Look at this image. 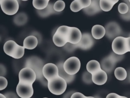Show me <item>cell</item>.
Here are the masks:
<instances>
[{"instance_id":"cell-1","label":"cell","mask_w":130,"mask_h":98,"mask_svg":"<svg viewBox=\"0 0 130 98\" xmlns=\"http://www.w3.org/2000/svg\"><path fill=\"white\" fill-rule=\"evenodd\" d=\"M44 65V61L37 56H31L28 58L25 63V67H29L33 69L36 74L37 80L41 82H45L44 81V77L43 74Z\"/></svg>"},{"instance_id":"cell-2","label":"cell","mask_w":130,"mask_h":98,"mask_svg":"<svg viewBox=\"0 0 130 98\" xmlns=\"http://www.w3.org/2000/svg\"><path fill=\"white\" fill-rule=\"evenodd\" d=\"M48 88L55 95H61L64 92L67 86V83L64 79L59 76L48 81Z\"/></svg>"},{"instance_id":"cell-3","label":"cell","mask_w":130,"mask_h":98,"mask_svg":"<svg viewBox=\"0 0 130 98\" xmlns=\"http://www.w3.org/2000/svg\"><path fill=\"white\" fill-rule=\"evenodd\" d=\"M112 48L113 52L118 55H124L128 52L126 37L119 36L114 39Z\"/></svg>"},{"instance_id":"cell-4","label":"cell","mask_w":130,"mask_h":98,"mask_svg":"<svg viewBox=\"0 0 130 98\" xmlns=\"http://www.w3.org/2000/svg\"><path fill=\"white\" fill-rule=\"evenodd\" d=\"M81 63L76 57H71L67 59L63 63L64 70L69 75H74L79 70Z\"/></svg>"},{"instance_id":"cell-5","label":"cell","mask_w":130,"mask_h":98,"mask_svg":"<svg viewBox=\"0 0 130 98\" xmlns=\"http://www.w3.org/2000/svg\"><path fill=\"white\" fill-rule=\"evenodd\" d=\"M0 4L3 11L9 15L15 14L19 9L17 0H0Z\"/></svg>"},{"instance_id":"cell-6","label":"cell","mask_w":130,"mask_h":98,"mask_svg":"<svg viewBox=\"0 0 130 98\" xmlns=\"http://www.w3.org/2000/svg\"><path fill=\"white\" fill-rule=\"evenodd\" d=\"M16 90L20 98H30L34 94L32 84L22 82L19 81Z\"/></svg>"},{"instance_id":"cell-7","label":"cell","mask_w":130,"mask_h":98,"mask_svg":"<svg viewBox=\"0 0 130 98\" xmlns=\"http://www.w3.org/2000/svg\"><path fill=\"white\" fill-rule=\"evenodd\" d=\"M37 79V76L34 70L29 67L21 69L19 72V80L26 83L32 84Z\"/></svg>"},{"instance_id":"cell-8","label":"cell","mask_w":130,"mask_h":98,"mask_svg":"<svg viewBox=\"0 0 130 98\" xmlns=\"http://www.w3.org/2000/svg\"><path fill=\"white\" fill-rule=\"evenodd\" d=\"M106 36L109 39H115L119 36L121 33V29L119 25L115 21H111L105 26Z\"/></svg>"},{"instance_id":"cell-9","label":"cell","mask_w":130,"mask_h":98,"mask_svg":"<svg viewBox=\"0 0 130 98\" xmlns=\"http://www.w3.org/2000/svg\"><path fill=\"white\" fill-rule=\"evenodd\" d=\"M43 74L48 81L58 76V68L57 65L52 63L45 64L43 67Z\"/></svg>"},{"instance_id":"cell-10","label":"cell","mask_w":130,"mask_h":98,"mask_svg":"<svg viewBox=\"0 0 130 98\" xmlns=\"http://www.w3.org/2000/svg\"><path fill=\"white\" fill-rule=\"evenodd\" d=\"M91 34L89 33H84L81 40L77 45L78 48H81L83 50H87L91 48L94 44V40Z\"/></svg>"},{"instance_id":"cell-11","label":"cell","mask_w":130,"mask_h":98,"mask_svg":"<svg viewBox=\"0 0 130 98\" xmlns=\"http://www.w3.org/2000/svg\"><path fill=\"white\" fill-rule=\"evenodd\" d=\"M116 63V61L108 56L102 60L100 64L103 70L106 71L107 74H110L114 69Z\"/></svg>"},{"instance_id":"cell-12","label":"cell","mask_w":130,"mask_h":98,"mask_svg":"<svg viewBox=\"0 0 130 98\" xmlns=\"http://www.w3.org/2000/svg\"><path fill=\"white\" fill-rule=\"evenodd\" d=\"M82 34L80 30L76 27H70V32L68 37V42L73 44H77L82 38Z\"/></svg>"},{"instance_id":"cell-13","label":"cell","mask_w":130,"mask_h":98,"mask_svg":"<svg viewBox=\"0 0 130 98\" xmlns=\"http://www.w3.org/2000/svg\"><path fill=\"white\" fill-rule=\"evenodd\" d=\"M107 74L102 69L98 71L95 73L92 74V80L93 83L102 85L104 84L107 81Z\"/></svg>"},{"instance_id":"cell-14","label":"cell","mask_w":130,"mask_h":98,"mask_svg":"<svg viewBox=\"0 0 130 98\" xmlns=\"http://www.w3.org/2000/svg\"><path fill=\"white\" fill-rule=\"evenodd\" d=\"M100 0H91V3L89 6L83 9V12L88 15H93L100 12L102 9L100 7Z\"/></svg>"},{"instance_id":"cell-15","label":"cell","mask_w":130,"mask_h":98,"mask_svg":"<svg viewBox=\"0 0 130 98\" xmlns=\"http://www.w3.org/2000/svg\"><path fill=\"white\" fill-rule=\"evenodd\" d=\"M63 63V62L61 61L57 64V66L58 68V76L64 79L67 84H69L75 79V75H71L68 74L64 69Z\"/></svg>"},{"instance_id":"cell-16","label":"cell","mask_w":130,"mask_h":98,"mask_svg":"<svg viewBox=\"0 0 130 98\" xmlns=\"http://www.w3.org/2000/svg\"><path fill=\"white\" fill-rule=\"evenodd\" d=\"M106 34L105 27L100 24H96L92 27L91 29V35L93 38L100 39L102 38Z\"/></svg>"},{"instance_id":"cell-17","label":"cell","mask_w":130,"mask_h":98,"mask_svg":"<svg viewBox=\"0 0 130 98\" xmlns=\"http://www.w3.org/2000/svg\"><path fill=\"white\" fill-rule=\"evenodd\" d=\"M38 41L36 37L33 35H30L26 37L24 41L23 46L26 49L33 50L38 45Z\"/></svg>"},{"instance_id":"cell-18","label":"cell","mask_w":130,"mask_h":98,"mask_svg":"<svg viewBox=\"0 0 130 98\" xmlns=\"http://www.w3.org/2000/svg\"><path fill=\"white\" fill-rule=\"evenodd\" d=\"M37 12L42 17H46L51 14H56L57 13L54 9V4L52 3H49L48 6L44 9L37 10Z\"/></svg>"},{"instance_id":"cell-19","label":"cell","mask_w":130,"mask_h":98,"mask_svg":"<svg viewBox=\"0 0 130 98\" xmlns=\"http://www.w3.org/2000/svg\"><path fill=\"white\" fill-rule=\"evenodd\" d=\"M18 44L13 40H8L4 45V51L8 56L12 57L15 53Z\"/></svg>"},{"instance_id":"cell-20","label":"cell","mask_w":130,"mask_h":98,"mask_svg":"<svg viewBox=\"0 0 130 98\" xmlns=\"http://www.w3.org/2000/svg\"><path fill=\"white\" fill-rule=\"evenodd\" d=\"M100 63L96 60H92L89 61L86 65V69L89 72L93 74L101 69Z\"/></svg>"},{"instance_id":"cell-21","label":"cell","mask_w":130,"mask_h":98,"mask_svg":"<svg viewBox=\"0 0 130 98\" xmlns=\"http://www.w3.org/2000/svg\"><path fill=\"white\" fill-rule=\"evenodd\" d=\"M52 40L54 44L58 47H63L68 42V39L66 37L56 32L53 36Z\"/></svg>"},{"instance_id":"cell-22","label":"cell","mask_w":130,"mask_h":98,"mask_svg":"<svg viewBox=\"0 0 130 98\" xmlns=\"http://www.w3.org/2000/svg\"><path fill=\"white\" fill-rule=\"evenodd\" d=\"M27 16L24 12H21L16 14L13 18V21L17 26H23L25 24L27 21Z\"/></svg>"},{"instance_id":"cell-23","label":"cell","mask_w":130,"mask_h":98,"mask_svg":"<svg viewBox=\"0 0 130 98\" xmlns=\"http://www.w3.org/2000/svg\"><path fill=\"white\" fill-rule=\"evenodd\" d=\"M114 75L116 78L118 80L123 81L127 77V72L124 68L118 67L115 69Z\"/></svg>"},{"instance_id":"cell-24","label":"cell","mask_w":130,"mask_h":98,"mask_svg":"<svg viewBox=\"0 0 130 98\" xmlns=\"http://www.w3.org/2000/svg\"><path fill=\"white\" fill-rule=\"evenodd\" d=\"M115 4L110 0H100V5L102 10L108 12L112 9Z\"/></svg>"},{"instance_id":"cell-25","label":"cell","mask_w":130,"mask_h":98,"mask_svg":"<svg viewBox=\"0 0 130 98\" xmlns=\"http://www.w3.org/2000/svg\"><path fill=\"white\" fill-rule=\"evenodd\" d=\"M50 0H32V5L37 10L45 9L49 3Z\"/></svg>"},{"instance_id":"cell-26","label":"cell","mask_w":130,"mask_h":98,"mask_svg":"<svg viewBox=\"0 0 130 98\" xmlns=\"http://www.w3.org/2000/svg\"><path fill=\"white\" fill-rule=\"evenodd\" d=\"M70 27L67 26H61L58 28L56 32L59 34L61 36L66 37L68 39V37L69 34Z\"/></svg>"},{"instance_id":"cell-27","label":"cell","mask_w":130,"mask_h":98,"mask_svg":"<svg viewBox=\"0 0 130 98\" xmlns=\"http://www.w3.org/2000/svg\"><path fill=\"white\" fill-rule=\"evenodd\" d=\"M25 48L23 46H21L17 45V48L14 54L12 55V57L15 59H20L23 57L24 54Z\"/></svg>"},{"instance_id":"cell-28","label":"cell","mask_w":130,"mask_h":98,"mask_svg":"<svg viewBox=\"0 0 130 98\" xmlns=\"http://www.w3.org/2000/svg\"><path fill=\"white\" fill-rule=\"evenodd\" d=\"M70 9L73 12H77L83 9V8L79 0H74L70 5Z\"/></svg>"},{"instance_id":"cell-29","label":"cell","mask_w":130,"mask_h":98,"mask_svg":"<svg viewBox=\"0 0 130 98\" xmlns=\"http://www.w3.org/2000/svg\"><path fill=\"white\" fill-rule=\"evenodd\" d=\"M65 3L62 0L57 1L54 3V9L57 12L62 11L65 8Z\"/></svg>"},{"instance_id":"cell-30","label":"cell","mask_w":130,"mask_h":98,"mask_svg":"<svg viewBox=\"0 0 130 98\" xmlns=\"http://www.w3.org/2000/svg\"><path fill=\"white\" fill-rule=\"evenodd\" d=\"M118 10L121 14H125L129 11V6L126 3H121L118 6Z\"/></svg>"},{"instance_id":"cell-31","label":"cell","mask_w":130,"mask_h":98,"mask_svg":"<svg viewBox=\"0 0 130 98\" xmlns=\"http://www.w3.org/2000/svg\"><path fill=\"white\" fill-rule=\"evenodd\" d=\"M78 48L77 44H73L68 42L63 46V49L66 51L71 53L74 51L76 49Z\"/></svg>"},{"instance_id":"cell-32","label":"cell","mask_w":130,"mask_h":98,"mask_svg":"<svg viewBox=\"0 0 130 98\" xmlns=\"http://www.w3.org/2000/svg\"><path fill=\"white\" fill-rule=\"evenodd\" d=\"M82 80L84 82L87 84H90L92 82V74L88 71H84L82 75Z\"/></svg>"},{"instance_id":"cell-33","label":"cell","mask_w":130,"mask_h":98,"mask_svg":"<svg viewBox=\"0 0 130 98\" xmlns=\"http://www.w3.org/2000/svg\"><path fill=\"white\" fill-rule=\"evenodd\" d=\"M109 56L116 62L121 61L124 57L123 55H118L115 53L114 52H111Z\"/></svg>"},{"instance_id":"cell-34","label":"cell","mask_w":130,"mask_h":98,"mask_svg":"<svg viewBox=\"0 0 130 98\" xmlns=\"http://www.w3.org/2000/svg\"><path fill=\"white\" fill-rule=\"evenodd\" d=\"M8 85V81L3 76H0V90H2L6 88Z\"/></svg>"},{"instance_id":"cell-35","label":"cell","mask_w":130,"mask_h":98,"mask_svg":"<svg viewBox=\"0 0 130 98\" xmlns=\"http://www.w3.org/2000/svg\"><path fill=\"white\" fill-rule=\"evenodd\" d=\"M83 9L86 8L91 4V0H79Z\"/></svg>"},{"instance_id":"cell-36","label":"cell","mask_w":130,"mask_h":98,"mask_svg":"<svg viewBox=\"0 0 130 98\" xmlns=\"http://www.w3.org/2000/svg\"><path fill=\"white\" fill-rule=\"evenodd\" d=\"M71 98H86V96H85L83 94L80 92H74L71 95Z\"/></svg>"},{"instance_id":"cell-37","label":"cell","mask_w":130,"mask_h":98,"mask_svg":"<svg viewBox=\"0 0 130 98\" xmlns=\"http://www.w3.org/2000/svg\"><path fill=\"white\" fill-rule=\"evenodd\" d=\"M106 98H121V95L115 93H110L107 95Z\"/></svg>"},{"instance_id":"cell-38","label":"cell","mask_w":130,"mask_h":98,"mask_svg":"<svg viewBox=\"0 0 130 98\" xmlns=\"http://www.w3.org/2000/svg\"><path fill=\"white\" fill-rule=\"evenodd\" d=\"M121 16L123 19L126 20L130 19V6H129V11L128 12L125 14H121Z\"/></svg>"},{"instance_id":"cell-39","label":"cell","mask_w":130,"mask_h":98,"mask_svg":"<svg viewBox=\"0 0 130 98\" xmlns=\"http://www.w3.org/2000/svg\"><path fill=\"white\" fill-rule=\"evenodd\" d=\"M4 95L6 96L7 98H18V97L15 93L11 92H7Z\"/></svg>"},{"instance_id":"cell-40","label":"cell","mask_w":130,"mask_h":98,"mask_svg":"<svg viewBox=\"0 0 130 98\" xmlns=\"http://www.w3.org/2000/svg\"><path fill=\"white\" fill-rule=\"evenodd\" d=\"M74 93L73 91H71L70 92H68V93H67L63 96V98H71V95H72V94Z\"/></svg>"},{"instance_id":"cell-41","label":"cell","mask_w":130,"mask_h":98,"mask_svg":"<svg viewBox=\"0 0 130 98\" xmlns=\"http://www.w3.org/2000/svg\"><path fill=\"white\" fill-rule=\"evenodd\" d=\"M127 39V47H128V51L130 52V36L126 37Z\"/></svg>"},{"instance_id":"cell-42","label":"cell","mask_w":130,"mask_h":98,"mask_svg":"<svg viewBox=\"0 0 130 98\" xmlns=\"http://www.w3.org/2000/svg\"><path fill=\"white\" fill-rule=\"evenodd\" d=\"M0 98H7V97L4 94L2 93H0Z\"/></svg>"},{"instance_id":"cell-43","label":"cell","mask_w":130,"mask_h":98,"mask_svg":"<svg viewBox=\"0 0 130 98\" xmlns=\"http://www.w3.org/2000/svg\"><path fill=\"white\" fill-rule=\"evenodd\" d=\"M112 3H113L114 4H115L116 3H117L118 1H119V0H110Z\"/></svg>"},{"instance_id":"cell-44","label":"cell","mask_w":130,"mask_h":98,"mask_svg":"<svg viewBox=\"0 0 130 98\" xmlns=\"http://www.w3.org/2000/svg\"><path fill=\"white\" fill-rule=\"evenodd\" d=\"M125 2H126V3L128 5V6H130V3H129V1H128V0H123Z\"/></svg>"},{"instance_id":"cell-45","label":"cell","mask_w":130,"mask_h":98,"mask_svg":"<svg viewBox=\"0 0 130 98\" xmlns=\"http://www.w3.org/2000/svg\"><path fill=\"white\" fill-rule=\"evenodd\" d=\"M86 98H95V97L93 96H86Z\"/></svg>"},{"instance_id":"cell-46","label":"cell","mask_w":130,"mask_h":98,"mask_svg":"<svg viewBox=\"0 0 130 98\" xmlns=\"http://www.w3.org/2000/svg\"><path fill=\"white\" fill-rule=\"evenodd\" d=\"M121 98H128V97L124 96H121Z\"/></svg>"},{"instance_id":"cell-47","label":"cell","mask_w":130,"mask_h":98,"mask_svg":"<svg viewBox=\"0 0 130 98\" xmlns=\"http://www.w3.org/2000/svg\"><path fill=\"white\" fill-rule=\"evenodd\" d=\"M95 98H100V97H99V96H95Z\"/></svg>"},{"instance_id":"cell-48","label":"cell","mask_w":130,"mask_h":98,"mask_svg":"<svg viewBox=\"0 0 130 98\" xmlns=\"http://www.w3.org/2000/svg\"><path fill=\"white\" fill-rule=\"evenodd\" d=\"M129 81H130V73H129Z\"/></svg>"},{"instance_id":"cell-49","label":"cell","mask_w":130,"mask_h":98,"mask_svg":"<svg viewBox=\"0 0 130 98\" xmlns=\"http://www.w3.org/2000/svg\"><path fill=\"white\" fill-rule=\"evenodd\" d=\"M21 1H28V0H21Z\"/></svg>"},{"instance_id":"cell-50","label":"cell","mask_w":130,"mask_h":98,"mask_svg":"<svg viewBox=\"0 0 130 98\" xmlns=\"http://www.w3.org/2000/svg\"><path fill=\"white\" fill-rule=\"evenodd\" d=\"M128 1H129V3H130V0H128Z\"/></svg>"},{"instance_id":"cell-51","label":"cell","mask_w":130,"mask_h":98,"mask_svg":"<svg viewBox=\"0 0 130 98\" xmlns=\"http://www.w3.org/2000/svg\"><path fill=\"white\" fill-rule=\"evenodd\" d=\"M43 98H48V97H43Z\"/></svg>"}]
</instances>
